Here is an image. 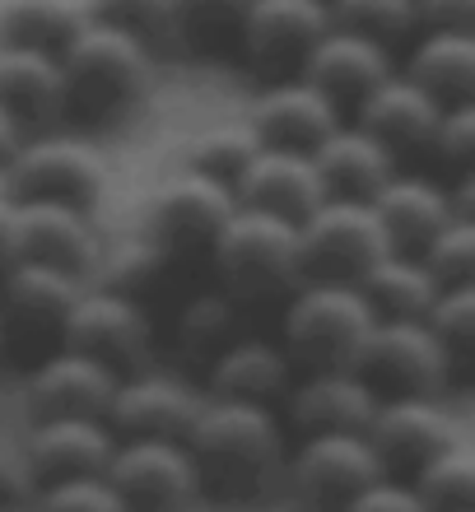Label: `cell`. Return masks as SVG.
Listing matches in <instances>:
<instances>
[{
  "label": "cell",
  "instance_id": "35",
  "mask_svg": "<svg viewBox=\"0 0 475 512\" xmlns=\"http://www.w3.org/2000/svg\"><path fill=\"white\" fill-rule=\"evenodd\" d=\"M326 14H331V28L359 33L387 52H392V42H406L420 28L415 0H326Z\"/></svg>",
  "mask_w": 475,
  "mask_h": 512
},
{
  "label": "cell",
  "instance_id": "11",
  "mask_svg": "<svg viewBox=\"0 0 475 512\" xmlns=\"http://www.w3.org/2000/svg\"><path fill=\"white\" fill-rule=\"evenodd\" d=\"M103 475L126 512H187L201 494L187 443L168 438H117Z\"/></svg>",
  "mask_w": 475,
  "mask_h": 512
},
{
  "label": "cell",
  "instance_id": "12",
  "mask_svg": "<svg viewBox=\"0 0 475 512\" xmlns=\"http://www.w3.org/2000/svg\"><path fill=\"white\" fill-rule=\"evenodd\" d=\"M331 14L326 0H252L238 33V52H243L247 70H257L266 84L299 75L308 52L317 47Z\"/></svg>",
  "mask_w": 475,
  "mask_h": 512
},
{
  "label": "cell",
  "instance_id": "31",
  "mask_svg": "<svg viewBox=\"0 0 475 512\" xmlns=\"http://www.w3.org/2000/svg\"><path fill=\"white\" fill-rule=\"evenodd\" d=\"M168 256L163 247L154 243L150 233H126L117 243H103L98 247V261L89 270L94 289H108V294H126V298H145L154 294V284L168 275Z\"/></svg>",
  "mask_w": 475,
  "mask_h": 512
},
{
  "label": "cell",
  "instance_id": "37",
  "mask_svg": "<svg viewBox=\"0 0 475 512\" xmlns=\"http://www.w3.org/2000/svg\"><path fill=\"white\" fill-rule=\"evenodd\" d=\"M84 19L136 38L145 52L173 47V10H168V0H84Z\"/></svg>",
  "mask_w": 475,
  "mask_h": 512
},
{
  "label": "cell",
  "instance_id": "24",
  "mask_svg": "<svg viewBox=\"0 0 475 512\" xmlns=\"http://www.w3.org/2000/svg\"><path fill=\"white\" fill-rule=\"evenodd\" d=\"M368 205H373V215H378L392 252H420L443 224L457 219L452 191L443 182L420 177V173H401V168L368 196Z\"/></svg>",
  "mask_w": 475,
  "mask_h": 512
},
{
  "label": "cell",
  "instance_id": "29",
  "mask_svg": "<svg viewBox=\"0 0 475 512\" xmlns=\"http://www.w3.org/2000/svg\"><path fill=\"white\" fill-rule=\"evenodd\" d=\"M406 80L443 108L475 98V33H424L406 61Z\"/></svg>",
  "mask_w": 475,
  "mask_h": 512
},
{
  "label": "cell",
  "instance_id": "15",
  "mask_svg": "<svg viewBox=\"0 0 475 512\" xmlns=\"http://www.w3.org/2000/svg\"><path fill=\"white\" fill-rule=\"evenodd\" d=\"M112 447H117V433L108 429V419L42 415L33 419L19 457H24L28 485L38 489L52 480H70V475H103Z\"/></svg>",
  "mask_w": 475,
  "mask_h": 512
},
{
  "label": "cell",
  "instance_id": "3",
  "mask_svg": "<svg viewBox=\"0 0 475 512\" xmlns=\"http://www.w3.org/2000/svg\"><path fill=\"white\" fill-rule=\"evenodd\" d=\"M210 270L219 280V294L233 303H252V308L285 303L303 284L299 229L289 219L238 205L210 247Z\"/></svg>",
  "mask_w": 475,
  "mask_h": 512
},
{
  "label": "cell",
  "instance_id": "16",
  "mask_svg": "<svg viewBox=\"0 0 475 512\" xmlns=\"http://www.w3.org/2000/svg\"><path fill=\"white\" fill-rule=\"evenodd\" d=\"M368 447L392 471H420L424 461L457 443V424L438 396H382L364 429Z\"/></svg>",
  "mask_w": 475,
  "mask_h": 512
},
{
  "label": "cell",
  "instance_id": "4",
  "mask_svg": "<svg viewBox=\"0 0 475 512\" xmlns=\"http://www.w3.org/2000/svg\"><path fill=\"white\" fill-rule=\"evenodd\" d=\"M373 322L378 317L364 303L359 284L303 280L285 298V317H280L285 340H280V350L289 354V364L308 368V373H317V368H354Z\"/></svg>",
  "mask_w": 475,
  "mask_h": 512
},
{
  "label": "cell",
  "instance_id": "18",
  "mask_svg": "<svg viewBox=\"0 0 475 512\" xmlns=\"http://www.w3.org/2000/svg\"><path fill=\"white\" fill-rule=\"evenodd\" d=\"M14 233H19V261H42L80 280H89L103 247L89 210L56 201H14Z\"/></svg>",
  "mask_w": 475,
  "mask_h": 512
},
{
  "label": "cell",
  "instance_id": "36",
  "mask_svg": "<svg viewBox=\"0 0 475 512\" xmlns=\"http://www.w3.org/2000/svg\"><path fill=\"white\" fill-rule=\"evenodd\" d=\"M257 149H261V140H257L252 126L247 122H224V126H210V131H201L196 140H191L187 168L191 173L215 177V182H224V187H233V177L252 163Z\"/></svg>",
  "mask_w": 475,
  "mask_h": 512
},
{
  "label": "cell",
  "instance_id": "10",
  "mask_svg": "<svg viewBox=\"0 0 475 512\" xmlns=\"http://www.w3.org/2000/svg\"><path fill=\"white\" fill-rule=\"evenodd\" d=\"M354 373L382 396H438L452 378V364L424 322H373Z\"/></svg>",
  "mask_w": 475,
  "mask_h": 512
},
{
  "label": "cell",
  "instance_id": "20",
  "mask_svg": "<svg viewBox=\"0 0 475 512\" xmlns=\"http://www.w3.org/2000/svg\"><path fill=\"white\" fill-rule=\"evenodd\" d=\"M247 126L257 131L261 145L313 154L326 135L345 122H340V108L322 94V89H313V84L299 80V75H289V80H275L261 89L257 103H252Z\"/></svg>",
  "mask_w": 475,
  "mask_h": 512
},
{
  "label": "cell",
  "instance_id": "21",
  "mask_svg": "<svg viewBox=\"0 0 475 512\" xmlns=\"http://www.w3.org/2000/svg\"><path fill=\"white\" fill-rule=\"evenodd\" d=\"M359 131H368L378 140L396 163L406 159V154H429V140H434V126L443 117V103L429 98L420 84H410L406 75H387L378 89H368L359 98Z\"/></svg>",
  "mask_w": 475,
  "mask_h": 512
},
{
  "label": "cell",
  "instance_id": "28",
  "mask_svg": "<svg viewBox=\"0 0 475 512\" xmlns=\"http://www.w3.org/2000/svg\"><path fill=\"white\" fill-rule=\"evenodd\" d=\"M359 294L378 322H424L429 303L438 298V280L424 270L415 252H387L359 275Z\"/></svg>",
  "mask_w": 475,
  "mask_h": 512
},
{
  "label": "cell",
  "instance_id": "39",
  "mask_svg": "<svg viewBox=\"0 0 475 512\" xmlns=\"http://www.w3.org/2000/svg\"><path fill=\"white\" fill-rule=\"evenodd\" d=\"M424 270L438 280V289L452 284H475V219H452L415 252Z\"/></svg>",
  "mask_w": 475,
  "mask_h": 512
},
{
  "label": "cell",
  "instance_id": "43",
  "mask_svg": "<svg viewBox=\"0 0 475 512\" xmlns=\"http://www.w3.org/2000/svg\"><path fill=\"white\" fill-rule=\"evenodd\" d=\"M415 19L429 33H471L475 0H415Z\"/></svg>",
  "mask_w": 475,
  "mask_h": 512
},
{
  "label": "cell",
  "instance_id": "32",
  "mask_svg": "<svg viewBox=\"0 0 475 512\" xmlns=\"http://www.w3.org/2000/svg\"><path fill=\"white\" fill-rule=\"evenodd\" d=\"M84 24V5L75 0H10L0 10V47H33L56 56Z\"/></svg>",
  "mask_w": 475,
  "mask_h": 512
},
{
  "label": "cell",
  "instance_id": "23",
  "mask_svg": "<svg viewBox=\"0 0 475 512\" xmlns=\"http://www.w3.org/2000/svg\"><path fill=\"white\" fill-rule=\"evenodd\" d=\"M387 75H392V52L359 33H345V28H326L308 61L299 66V80L322 89L336 108H359V98L378 89Z\"/></svg>",
  "mask_w": 475,
  "mask_h": 512
},
{
  "label": "cell",
  "instance_id": "1",
  "mask_svg": "<svg viewBox=\"0 0 475 512\" xmlns=\"http://www.w3.org/2000/svg\"><path fill=\"white\" fill-rule=\"evenodd\" d=\"M187 452L196 466V485L210 499L247 503L285 475V424L271 405L247 401H215L205 396L187 429Z\"/></svg>",
  "mask_w": 475,
  "mask_h": 512
},
{
  "label": "cell",
  "instance_id": "48",
  "mask_svg": "<svg viewBox=\"0 0 475 512\" xmlns=\"http://www.w3.org/2000/svg\"><path fill=\"white\" fill-rule=\"evenodd\" d=\"M471 512H475V508H471Z\"/></svg>",
  "mask_w": 475,
  "mask_h": 512
},
{
  "label": "cell",
  "instance_id": "19",
  "mask_svg": "<svg viewBox=\"0 0 475 512\" xmlns=\"http://www.w3.org/2000/svg\"><path fill=\"white\" fill-rule=\"evenodd\" d=\"M112 391H117V373L112 368H103L89 354H75L66 345H56V350H47L33 364V373L24 382V401L33 410V419H42V415L103 419Z\"/></svg>",
  "mask_w": 475,
  "mask_h": 512
},
{
  "label": "cell",
  "instance_id": "2",
  "mask_svg": "<svg viewBox=\"0 0 475 512\" xmlns=\"http://www.w3.org/2000/svg\"><path fill=\"white\" fill-rule=\"evenodd\" d=\"M61 70V117L112 126L150 94V52L108 24H84L56 52Z\"/></svg>",
  "mask_w": 475,
  "mask_h": 512
},
{
  "label": "cell",
  "instance_id": "7",
  "mask_svg": "<svg viewBox=\"0 0 475 512\" xmlns=\"http://www.w3.org/2000/svg\"><path fill=\"white\" fill-rule=\"evenodd\" d=\"M233 210H238L233 187L182 168L154 191L145 233L163 247L168 261H210V247H215L219 229L229 224Z\"/></svg>",
  "mask_w": 475,
  "mask_h": 512
},
{
  "label": "cell",
  "instance_id": "44",
  "mask_svg": "<svg viewBox=\"0 0 475 512\" xmlns=\"http://www.w3.org/2000/svg\"><path fill=\"white\" fill-rule=\"evenodd\" d=\"M28 471H24V457H19V447L5 443V433H0V503H19L28 494Z\"/></svg>",
  "mask_w": 475,
  "mask_h": 512
},
{
  "label": "cell",
  "instance_id": "6",
  "mask_svg": "<svg viewBox=\"0 0 475 512\" xmlns=\"http://www.w3.org/2000/svg\"><path fill=\"white\" fill-rule=\"evenodd\" d=\"M5 177H10L14 201H56L75 205V210H94L103 187H108L103 154L75 135L19 140V149L5 163Z\"/></svg>",
  "mask_w": 475,
  "mask_h": 512
},
{
  "label": "cell",
  "instance_id": "47",
  "mask_svg": "<svg viewBox=\"0 0 475 512\" xmlns=\"http://www.w3.org/2000/svg\"><path fill=\"white\" fill-rule=\"evenodd\" d=\"M0 350H5V326H0Z\"/></svg>",
  "mask_w": 475,
  "mask_h": 512
},
{
  "label": "cell",
  "instance_id": "46",
  "mask_svg": "<svg viewBox=\"0 0 475 512\" xmlns=\"http://www.w3.org/2000/svg\"><path fill=\"white\" fill-rule=\"evenodd\" d=\"M19 140H24V131H19L5 112H0V163H10V154L19 149Z\"/></svg>",
  "mask_w": 475,
  "mask_h": 512
},
{
  "label": "cell",
  "instance_id": "40",
  "mask_svg": "<svg viewBox=\"0 0 475 512\" xmlns=\"http://www.w3.org/2000/svg\"><path fill=\"white\" fill-rule=\"evenodd\" d=\"M33 512H126L108 475H70L33 489Z\"/></svg>",
  "mask_w": 475,
  "mask_h": 512
},
{
  "label": "cell",
  "instance_id": "14",
  "mask_svg": "<svg viewBox=\"0 0 475 512\" xmlns=\"http://www.w3.org/2000/svg\"><path fill=\"white\" fill-rule=\"evenodd\" d=\"M205 391L187 373H159V368H136L117 378V391L108 401V429L117 438H168L182 443L191 419L201 410Z\"/></svg>",
  "mask_w": 475,
  "mask_h": 512
},
{
  "label": "cell",
  "instance_id": "8",
  "mask_svg": "<svg viewBox=\"0 0 475 512\" xmlns=\"http://www.w3.org/2000/svg\"><path fill=\"white\" fill-rule=\"evenodd\" d=\"M285 475L303 512H340L364 485L382 480L387 466L364 433H313L285 457Z\"/></svg>",
  "mask_w": 475,
  "mask_h": 512
},
{
  "label": "cell",
  "instance_id": "33",
  "mask_svg": "<svg viewBox=\"0 0 475 512\" xmlns=\"http://www.w3.org/2000/svg\"><path fill=\"white\" fill-rule=\"evenodd\" d=\"M247 5L252 0H168L173 10V42L187 52H238Z\"/></svg>",
  "mask_w": 475,
  "mask_h": 512
},
{
  "label": "cell",
  "instance_id": "17",
  "mask_svg": "<svg viewBox=\"0 0 475 512\" xmlns=\"http://www.w3.org/2000/svg\"><path fill=\"white\" fill-rule=\"evenodd\" d=\"M233 201L247 205V210H261V215L299 224L308 210H317L326 201V182L317 173L313 154L261 145L252 154V163L233 177Z\"/></svg>",
  "mask_w": 475,
  "mask_h": 512
},
{
  "label": "cell",
  "instance_id": "25",
  "mask_svg": "<svg viewBox=\"0 0 475 512\" xmlns=\"http://www.w3.org/2000/svg\"><path fill=\"white\" fill-rule=\"evenodd\" d=\"M289 382H294V364L280 350V340L266 336H238L205 368V396H215V401L271 405L275 396L289 391Z\"/></svg>",
  "mask_w": 475,
  "mask_h": 512
},
{
  "label": "cell",
  "instance_id": "27",
  "mask_svg": "<svg viewBox=\"0 0 475 512\" xmlns=\"http://www.w3.org/2000/svg\"><path fill=\"white\" fill-rule=\"evenodd\" d=\"M313 163L326 182V196H354V201H368V196L401 168V163L368 131H359V126H336V131L313 149Z\"/></svg>",
  "mask_w": 475,
  "mask_h": 512
},
{
  "label": "cell",
  "instance_id": "45",
  "mask_svg": "<svg viewBox=\"0 0 475 512\" xmlns=\"http://www.w3.org/2000/svg\"><path fill=\"white\" fill-rule=\"evenodd\" d=\"M19 261V233H14V196L0 191V275Z\"/></svg>",
  "mask_w": 475,
  "mask_h": 512
},
{
  "label": "cell",
  "instance_id": "30",
  "mask_svg": "<svg viewBox=\"0 0 475 512\" xmlns=\"http://www.w3.org/2000/svg\"><path fill=\"white\" fill-rule=\"evenodd\" d=\"M238 340V303L224 298L219 289H205V294H191L182 308H177L173 322V354L182 359V368L191 373H205L219 354Z\"/></svg>",
  "mask_w": 475,
  "mask_h": 512
},
{
  "label": "cell",
  "instance_id": "42",
  "mask_svg": "<svg viewBox=\"0 0 475 512\" xmlns=\"http://www.w3.org/2000/svg\"><path fill=\"white\" fill-rule=\"evenodd\" d=\"M340 512H424V503L415 499L410 480H396V475H382L373 485H364Z\"/></svg>",
  "mask_w": 475,
  "mask_h": 512
},
{
  "label": "cell",
  "instance_id": "41",
  "mask_svg": "<svg viewBox=\"0 0 475 512\" xmlns=\"http://www.w3.org/2000/svg\"><path fill=\"white\" fill-rule=\"evenodd\" d=\"M429 154L438 163H448L452 173L462 177L471 173V159H475V103H452L443 108L434 126V140H429Z\"/></svg>",
  "mask_w": 475,
  "mask_h": 512
},
{
  "label": "cell",
  "instance_id": "26",
  "mask_svg": "<svg viewBox=\"0 0 475 512\" xmlns=\"http://www.w3.org/2000/svg\"><path fill=\"white\" fill-rule=\"evenodd\" d=\"M0 112L19 131L52 126L61 117V70L52 52L0 47Z\"/></svg>",
  "mask_w": 475,
  "mask_h": 512
},
{
  "label": "cell",
  "instance_id": "38",
  "mask_svg": "<svg viewBox=\"0 0 475 512\" xmlns=\"http://www.w3.org/2000/svg\"><path fill=\"white\" fill-rule=\"evenodd\" d=\"M424 326L434 331V340L448 354L452 373L471 364V345H475V284H452L438 289V298L424 312Z\"/></svg>",
  "mask_w": 475,
  "mask_h": 512
},
{
  "label": "cell",
  "instance_id": "9",
  "mask_svg": "<svg viewBox=\"0 0 475 512\" xmlns=\"http://www.w3.org/2000/svg\"><path fill=\"white\" fill-rule=\"evenodd\" d=\"M61 345L75 354H89L103 368H112L117 378H126V373L150 364V308L140 298L108 294V289H80L66 317V331H61Z\"/></svg>",
  "mask_w": 475,
  "mask_h": 512
},
{
  "label": "cell",
  "instance_id": "13",
  "mask_svg": "<svg viewBox=\"0 0 475 512\" xmlns=\"http://www.w3.org/2000/svg\"><path fill=\"white\" fill-rule=\"evenodd\" d=\"M80 289H84V280L70 275V270L42 266V261H14L0 275V326H5V345L10 340H28V345L56 350Z\"/></svg>",
  "mask_w": 475,
  "mask_h": 512
},
{
  "label": "cell",
  "instance_id": "34",
  "mask_svg": "<svg viewBox=\"0 0 475 512\" xmlns=\"http://www.w3.org/2000/svg\"><path fill=\"white\" fill-rule=\"evenodd\" d=\"M410 489L424 503V512H471L475 508V452L457 438L443 452L424 461L420 471H410Z\"/></svg>",
  "mask_w": 475,
  "mask_h": 512
},
{
  "label": "cell",
  "instance_id": "22",
  "mask_svg": "<svg viewBox=\"0 0 475 512\" xmlns=\"http://www.w3.org/2000/svg\"><path fill=\"white\" fill-rule=\"evenodd\" d=\"M378 410V391L354 368H317L303 382H289V424L313 433H364Z\"/></svg>",
  "mask_w": 475,
  "mask_h": 512
},
{
  "label": "cell",
  "instance_id": "5",
  "mask_svg": "<svg viewBox=\"0 0 475 512\" xmlns=\"http://www.w3.org/2000/svg\"><path fill=\"white\" fill-rule=\"evenodd\" d=\"M299 229L303 280H345L354 284L378 256L392 252L387 233L368 201L354 196H326L317 210L294 224Z\"/></svg>",
  "mask_w": 475,
  "mask_h": 512
}]
</instances>
